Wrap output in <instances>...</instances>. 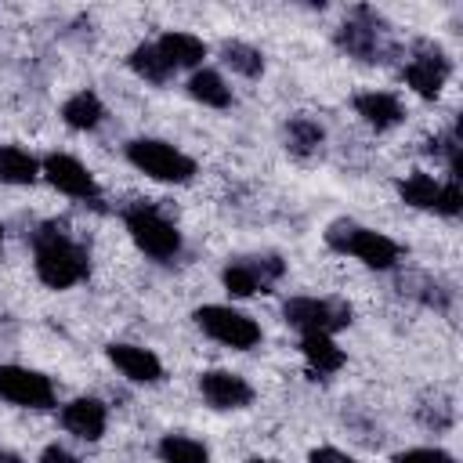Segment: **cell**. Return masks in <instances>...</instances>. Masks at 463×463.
Instances as JSON below:
<instances>
[{
	"instance_id": "obj_31",
	"label": "cell",
	"mask_w": 463,
	"mask_h": 463,
	"mask_svg": "<svg viewBox=\"0 0 463 463\" xmlns=\"http://www.w3.org/2000/svg\"><path fill=\"white\" fill-rule=\"evenodd\" d=\"M307 463H358V459H351L347 452H340V449H333V445H322V449H311Z\"/></svg>"
},
{
	"instance_id": "obj_4",
	"label": "cell",
	"mask_w": 463,
	"mask_h": 463,
	"mask_svg": "<svg viewBox=\"0 0 463 463\" xmlns=\"http://www.w3.org/2000/svg\"><path fill=\"white\" fill-rule=\"evenodd\" d=\"M127 159H130V166H137L141 174H148L152 181H163V184H184L195 177V159L159 137L127 141Z\"/></svg>"
},
{
	"instance_id": "obj_26",
	"label": "cell",
	"mask_w": 463,
	"mask_h": 463,
	"mask_svg": "<svg viewBox=\"0 0 463 463\" xmlns=\"http://www.w3.org/2000/svg\"><path fill=\"white\" fill-rule=\"evenodd\" d=\"M402 293H409V297H416L420 304L438 307V311H445V307L452 304V289L441 286V282L430 279V275H405V279H402Z\"/></svg>"
},
{
	"instance_id": "obj_17",
	"label": "cell",
	"mask_w": 463,
	"mask_h": 463,
	"mask_svg": "<svg viewBox=\"0 0 463 463\" xmlns=\"http://www.w3.org/2000/svg\"><path fill=\"white\" fill-rule=\"evenodd\" d=\"M322 145H326V130L318 119L311 116H293L286 123V148L297 156V159H315L322 156Z\"/></svg>"
},
{
	"instance_id": "obj_14",
	"label": "cell",
	"mask_w": 463,
	"mask_h": 463,
	"mask_svg": "<svg viewBox=\"0 0 463 463\" xmlns=\"http://www.w3.org/2000/svg\"><path fill=\"white\" fill-rule=\"evenodd\" d=\"M61 427L69 434H76L80 441H98L109 427V409L98 398H72L61 409Z\"/></svg>"
},
{
	"instance_id": "obj_25",
	"label": "cell",
	"mask_w": 463,
	"mask_h": 463,
	"mask_svg": "<svg viewBox=\"0 0 463 463\" xmlns=\"http://www.w3.org/2000/svg\"><path fill=\"white\" fill-rule=\"evenodd\" d=\"M438 188H441V181H434V177L423 174V170H412L409 177L398 181V195H402V203H409V206H416V210H434V203H438Z\"/></svg>"
},
{
	"instance_id": "obj_28",
	"label": "cell",
	"mask_w": 463,
	"mask_h": 463,
	"mask_svg": "<svg viewBox=\"0 0 463 463\" xmlns=\"http://www.w3.org/2000/svg\"><path fill=\"white\" fill-rule=\"evenodd\" d=\"M420 420H423V427L445 430V427H452V420H456V405H452L449 398H438L434 405H423V409H420Z\"/></svg>"
},
{
	"instance_id": "obj_8",
	"label": "cell",
	"mask_w": 463,
	"mask_h": 463,
	"mask_svg": "<svg viewBox=\"0 0 463 463\" xmlns=\"http://www.w3.org/2000/svg\"><path fill=\"white\" fill-rule=\"evenodd\" d=\"M402 76L420 98L434 101L441 94L445 80L452 76V61L434 40H412V51H409V61H405Z\"/></svg>"
},
{
	"instance_id": "obj_10",
	"label": "cell",
	"mask_w": 463,
	"mask_h": 463,
	"mask_svg": "<svg viewBox=\"0 0 463 463\" xmlns=\"http://www.w3.org/2000/svg\"><path fill=\"white\" fill-rule=\"evenodd\" d=\"M40 174H43L58 192H65L69 199H83V203H90V206H101V188H98L94 174H90L76 156L51 152V156L40 163Z\"/></svg>"
},
{
	"instance_id": "obj_19",
	"label": "cell",
	"mask_w": 463,
	"mask_h": 463,
	"mask_svg": "<svg viewBox=\"0 0 463 463\" xmlns=\"http://www.w3.org/2000/svg\"><path fill=\"white\" fill-rule=\"evenodd\" d=\"M61 119H65V127H72V130H94V127H101V119H105V105H101V98H98L94 90H76L72 98H65Z\"/></svg>"
},
{
	"instance_id": "obj_18",
	"label": "cell",
	"mask_w": 463,
	"mask_h": 463,
	"mask_svg": "<svg viewBox=\"0 0 463 463\" xmlns=\"http://www.w3.org/2000/svg\"><path fill=\"white\" fill-rule=\"evenodd\" d=\"M300 354H304L307 369H311V373H318V376L336 373V369L347 362L344 347H336V340H333V336H326V333H307V336L300 340Z\"/></svg>"
},
{
	"instance_id": "obj_22",
	"label": "cell",
	"mask_w": 463,
	"mask_h": 463,
	"mask_svg": "<svg viewBox=\"0 0 463 463\" xmlns=\"http://www.w3.org/2000/svg\"><path fill=\"white\" fill-rule=\"evenodd\" d=\"M127 65H130V72H134V76H141L145 83H156V87H163V83L174 76V69L163 61V54H159V47H156V43H137V47L130 51Z\"/></svg>"
},
{
	"instance_id": "obj_24",
	"label": "cell",
	"mask_w": 463,
	"mask_h": 463,
	"mask_svg": "<svg viewBox=\"0 0 463 463\" xmlns=\"http://www.w3.org/2000/svg\"><path fill=\"white\" fill-rule=\"evenodd\" d=\"M221 61H224L232 72L246 76V80H257V76L264 72V54H260L253 43H242V40H224V43H221Z\"/></svg>"
},
{
	"instance_id": "obj_27",
	"label": "cell",
	"mask_w": 463,
	"mask_h": 463,
	"mask_svg": "<svg viewBox=\"0 0 463 463\" xmlns=\"http://www.w3.org/2000/svg\"><path fill=\"white\" fill-rule=\"evenodd\" d=\"M427 156L441 159V163L449 166V177L459 181L463 166H459V130H456V127H449V130H441L434 141H427Z\"/></svg>"
},
{
	"instance_id": "obj_35",
	"label": "cell",
	"mask_w": 463,
	"mask_h": 463,
	"mask_svg": "<svg viewBox=\"0 0 463 463\" xmlns=\"http://www.w3.org/2000/svg\"><path fill=\"white\" fill-rule=\"evenodd\" d=\"M0 250H4V228H0Z\"/></svg>"
},
{
	"instance_id": "obj_3",
	"label": "cell",
	"mask_w": 463,
	"mask_h": 463,
	"mask_svg": "<svg viewBox=\"0 0 463 463\" xmlns=\"http://www.w3.org/2000/svg\"><path fill=\"white\" fill-rule=\"evenodd\" d=\"M326 246L336 253H351L365 268H376V271H391L402 260V246L394 239H387L383 232H373L351 217H340L326 228Z\"/></svg>"
},
{
	"instance_id": "obj_16",
	"label": "cell",
	"mask_w": 463,
	"mask_h": 463,
	"mask_svg": "<svg viewBox=\"0 0 463 463\" xmlns=\"http://www.w3.org/2000/svg\"><path fill=\"white\" fill-rule=\"evenodd\" d=\"M156 47H159V54H163V61L177 72V69H203V58H206V43L199 40V36H192V33H163L159 40H156Z\"/></svg>"
},
{
	"instance_id": "obj_2",
	"label": "cell",
	"mask_w": 463,
	"mask_h": 463,
	"mask_svg": "<svg viewBox=\"0 0 463 463\" xmlns=\"http://www.w3.org/2000/svg\"><path fill=\"white\" fill-rule=\"evenodd\" d=\"M336 47L344 54L365 61V65H383V61H391L398 54V43L391 36L387 18L376 7H365V4L347 11V18L336 29Z\"/></svg>"
},
{
	"instance_id": "obj_33",
	"label": "cell",
	"mask_w": 463,
	"mask_h": 463,
	"mask_svg": "<svg viewBox=\"0 0 463 463\" xmlns=\"http://www.w3.org/2000/svg\"><path fill=\"white\" fill-rule=\"evenodd\" d=\"M0 463H22V456L11 452V449H0Z\"/></svg>"
},
{
	"instance_id": "obj_15",
	"label": "cell",
	"mask_w": 463,
	"mask_h": 463,
	"mask_svg": "<svg viewBox=\"0 0 463 463\" xmlns=\"http://www.w3.org/2000/svg\"><path fill=\"white\" fill-rule=\"evenodd\" d=\"M354 112L373 127V130H394L402 119H405V109H402V101L394 98V94H387V90H362V94H354Z\"/></svg>"
},
{
	"instance_id": "obj_1",
	"label": "cell",
	"mask_w": 463,
	"mask_h": 463,
	"mask_svg": "<svg viewBox=\"0 0 463 463\" xmlns=\"http://www.w3.org/2000/svg\"><path fill=\"white\" fill-rule=\"evenodd\" d=\"M33 268L36 279L51 289H69L90 275L87 250L65 232V224L47 221L33 232Z\"/></svg>"
},
{
	"instance_id": "obj_7",
	"label": "cell",
	"mask_w": 463,
	"mask_h": 463,
	"mask_svg": "<svg viewBox=\"0 0 463 463\" xmlns=\"http://www.w3.org/2000/svg\"><path fill=\"white\" fill-rule=\"evenodd\" d=\"M282 318L293 329H300L304 336L307 333L333 336L336 329L351 326V304L347 300H333V297H289L282 304Z\"/></svg>"
},
{
	"instance_id": "obj_11",
	"label": "cell",
	"mask_w": 463,
	"mask_h": 463,
	"mask_svg": "<svg viewBox=\"0 0 463 463\" xmlns=\"http://www.w3.org/2000/svg\"><path fill=\"white\" fill-rule=\"evenodd\" d=\"M0 398L22 409H51L54 405V383L25 365H0Z\"/></svg>"
},
{
	"instance_id": "obj_12",
	"label": "cell",
	"mask_w": 463,
	"mask_h": 463,
	"mask_svg": "<svg viewBox=\"0 0 463 463\" xmlns=\"http://www.w3.org/2000/svg\"><path fill=\"white\" fill-rule=\"evenodd\" d=\"M199 391L213 409H246L253 402V383L232 369H206L199 376Z\"/></svg>"
},
{
	"instance_id": "obj_9",
	"label": "cell",
	"mask_w": 463,
	"mask_h": 463,
	"mask_svg": "<svg viewBox=\"0 0 463 463\" xmlns=\"http://www.w3.org/2000/svg\"><path fill=\"white\" fill-rule=\"evenodd\" d=\"M286 264L275 257V253H264V257H239V260H228L224 271H221V282L232 297H253V293H268V286L275 279H282Z\"/></svg>"
},
{
	"instance_id": "obj_6",
	"label": "cell",
	"mask_w": 463,
	"mask_h": 463,
	"mask_svg": "<svg viewBox=\"0 0 463 463\" xmlns=\"http://www.w3.org/2000/svg\"><path fill=\"white\" fill-rule=\"evenodd\" d=\"M192 318L210 340H217L232 351H250L260 344V326L246 311H235L228 304H203V307H195Z\"/></svg>"
},
{
	"instance_id": "obj_13",
	"label": "cell",
	"mask_w": 463,
	"mask_h": 463,
	"mask_svg": "<svg viewBox=\"0 0 463 463\" xmlns=\"http://www.w3.org/2000/svg\"><path fill=\"white\" fill-rule=\"evenodd\" d=\"M105 354L134 383H159L163 380V362L148 347H137V344H109Z\"/></svg>"
},
{
	"instance_id": "obj_23",
	"label": "cell",
	"mask_w": 463,
	"mask_h": 463,
	"mask_svg": "<svg viewBox=\"0 0 463 463\" xmlns=\"http://www.w3.org/2000/svg\"><path fill=\"white\" fill-rule=\"evenodd\" d=\"M156 452L163 463H210V449L188 434H163Z\"/></svg>"
},
{
	"instance_id": "obj_20",
	"label": "cell",
	"mask_w": 463,
	"mask_h": 463,
	"mask_svg": "<svg viewBox=\"0 0 463 463\" xmlns=\"http://www.w3.org/2000/svg\"><path fill=\"white\" fill-rule=\"evenodd\" d=\"M188 94H192L199 105H206V109H228V105H232V87H228L224 76L213 72V69H195V72L188 76Z\"/></svg>"
},
{
	"instance_id": "obj_21",
	"label": "cell",
	"mask_w": 463,
	"mask_h": 463,
	"mask_svg": "<svg viewBox=\"0 0 463 463\" xmlns=\"http://www.w3.org/2000/svg\"><path fill=\"white\" fill-rule=\"evenodd\" d=\"M40 177V159L18 145H0V181L4 184H33Z\"/></svg>"
},
{
	"instance_id": "obj_30",
	"label": "cell",
	"mask_w": 463,
	"mask_h": 463,
	"mask_svg": "<svg viewBox=\"0 0 463 463\" xmlns=\"http://www.w3.org/2000/svg\"><path fill=\"white\" fill-rule=\"evenodd\" d=\"M394 463H456V459H452V452H445V449L420 445V449H405V452H398Z\"/></svg>"
},
{
	"instance_id": "obj_34",
	"label": "cell",
	"mask_w": 463,
	"mask_h": 463,
	"mask_svg": "<svg viewBox=\"0 0 463 463\" xmlns=\"http://www.w3.org/2000/svg\"><path fill=\"white\" fill-rule=\"evenodd\" d=\"M246 463H279V459H264V456H253V459H246Z\"/></svg>"
},
{
	"instance_id": "obj_32",
	"label": "cell",
	"mask_w": 463,
	"mask_h": 463,
	"mask_svg": "<svg viewBox=\"0 0 463 463\" xmlns=\"http://www.w3.org/2000/svg\"><path fill=\"white\" fill-rule=\"evenodd\" d=\"M40 463H80L65 445H47L43 452H40Z\"/></svg>"
},
{
	"instance_id": "obj_5",
	"label": "cell",
	"mask_w": 463,
	"mask_h": 463,
	"mask_svg": "<svg viewBox=\"0 0 463 463\" xmlns=\"http://www.w3.org/2000/svg\"><path fill=\"white\" fill-rule=\"evenodd\" d=\"M123 224L134 239V246L152 257V260H174L181 253V232L174 228V221H166L156 206L148 203H134L123 210Z\"/></svg>"
},
{
	"instance_id": "obj_29",
	"label": "cell",
	"mask_w": 463,
	"mask_h": 463,
	"mask_svg": "<svg viewBox=\"0 0 463 463\" xmlns=\"http://www.w3.org/2000/svg\"><path fill=\"white\" fill-rule=\"evenodd\" d=\"M434 210H438L441 217H459V210H463V192H459V181H456V177H449V181L438 188Z\"/></svg>"
}]
</instances>
